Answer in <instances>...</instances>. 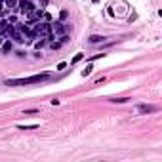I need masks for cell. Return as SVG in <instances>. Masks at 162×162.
<instances>
[{"instance_id": "cell-1", "label": "cell", "mask_w": 162, "mask_h": 162, "mask_svg": "<svg viewBox=\"0 0 162 162\" xmlns=\"http://www.w3.org/2000/svg\"><path fill=\"white\" fill-rule=\"evenodd\" d=\"M50 80V74H34V76H29V78H8L6 80V86H31V84H40Z\"/></svg>"}, {"instance_id": "cell-2", "label": "cell", "mask_w": 162, "mask_h": 162, "mask_svg": "<svg viewBox=\"0 0 162 162\" xmlns=\"http://www.w3.org/2000/svg\"><path fill=\"white\" fill-rule=\"evenodd\" d=\"M32 34H34V38H48L50 34H53L52 32V23H34V31H32Z\"/></svg>"}, {"instance_id": "cell-3", "label": "cell", "mask_w": 162, "mask_h": 162, "mask_svg": "<svg viewBox=\"0 0 162 162\" xmlns=\"http://www.w3.org/2000/svg\"><path fill=\"white\" fill-rule=\"evenodd\" d=\"M52 32L55 36H61V34H67L69 32V27L63 21H55V23H52Z\"/></svg>"}, {"instance_id": "cell-4", "label": "cell", "mask_w": 162, "mask_h": 162, "mask_svg": "<svg viewBox=\"0 0 162 162\" xmlns=\"http://www.w3.org/2000/svg\"><path fill=\"white\" fill-rule=\"evenodd\" d=\"M158 107L157 105H137V113L139 115H151V113H157Z\"/></svg>"}, {"instance_id": "cell-5", "label": "cell", "mask_w": 162, "mask_h": 162, "mask_svg": "<svg viewBox=\"0 0 162 162\" xmlns=\"http://www.w3.org/2000/svg\"><path fill=\"white\" fill-rule=\"evenodd\" d=\"M10 29H11V27H10V23H8L6 19L0 21V34H8V32H10Z\"/></svg>"}, {"instance_id": "cell-6", "label": "cell", "mask_w": 162, "mask_h": 162, "mask_svg": "<svg viewBox=\"0 0 162 162\" xmlns=\"http://www.w3.org/2000/svg\"><path fill=\"white\" fill-rule=\"evenodd\" d=\"M38 124H17V130H23V132H29V130H36Z\"/></svg>"}, {"instance_id": "cell-7", "label": "cell", "mask_w": 162, "mask_h": 162, "mask_svg": "<svg viewBox=\"0 0 162 162\" xmlns=\"http://www.w3.org/2000/svg\"><path fill=\"white\" fill-rule=\"evenodd\" d=\"M103 40H105V36H99V34H92V36L88 38L90 44H99V42H103Z\"/></svg>"}, {"instance_id": "cell-8", "label": "cell", "mask_w": 162, "mask_h": 162, "mask_svg": "<svg viewBox=\"0 0 162 162\" xmlns=\"http://www.w3.org/2000/svg\"><path fill=\"white\" fill-rule=\"evenodd\" d=\"M10 52H11V42L10 40L2 42V53H10Z\"/></svg>"}, {"instance_id": "cell-9", "label": "cell", "mask_w": 162, "mask_h": 162, "mask_svg": "<svg viewBox=\"0 0 162 162\" xmlns=\"http://www.w3.org/2000/svg\"><path fill=\"white\" fill-rule=\"evenodd\" d=\"M113 103H126V101H132L130 97H111Z\"/></svg>"}, {"instance_id": "cell-10", "label": "cell", "mask_w": 162, "mask_h": 162, "mask_svg": "<svg viewBox=\"0 0 162 162\" xmlns=\"http://www.w3.org/2000/svg\"><path fill=\"white\" fill-rule=\"evenodd\" d=\"M50 48L52 50H59L61 48V42H50Z\"/></svg>"}, {"instance_id": "cell-11", "label": "cell", "mask_w": 162, "mask_h": 162, "mask_svg": "<svg viewBox=\"0 0 162 162\" xmlns=\"http://www.w3.org/2000/svg\"><path fill=\"white\" fill-rule=\"evenodd\" d=\"M92 71H94V69H92V65H88V67H86V69L82 71V76H88V74L92 73Z\"/></svg>"}, {"instance_id": "cell-12", "label": "cell", "mask_w": 162, "mask_h": 162, "mask_svg": "<svg viewBox=\"0 0 162 162\" xmlns=\"http://www.w3.org/2000/svg\"><path fill=\"white\" fill-rule=\"evenodd\" d=\"M84 57V53H76V55H74V57H73V63H78L80 61V59H82Z\"/></svg>"}, {"instance_id": "cell-13", "label": "cell", "mask_w": 162, "mask_h": 162, "mask_svg": "<svg viewBox=\"0 0 162 162\" xmlns=\"http://www.w3.org/2000/svg\"><path fill=\"white\" fill-rule=\"evenodd\" d=\"M38 109H25V115H36Z\"/></svg>"}, {"instance_id": "cell-14", "label": "cell", "mask_w": 162, "mask_h": 162, "mask_svg": "<svg viewBox=\"0 0 162 162\" xmlns=\"http://www.w3.org/2000/svg\"><path fill=\"white\" fill-rule=\"evenodd\" d=\"M59 17H61V21L67 19V17H69V11H67V10H61V16H59Z\"/></svg>"}, {"instance_id": "cell-15", "label": "cell", "mask_w": 162, "mask_h": 162, "mask_svg": "<svg viewBox=\"0 0 162 162\" xmlns=\"http://www.w3.org/2000/svg\"><path fill=\"white\" fill-rule=\"evenodd\" d=\"M42 46H46V40H44V38H40V42H36V48H38V50H40Z\"/></svg>"}, {"instance_id": "cell-16", "label": "cell", "mask_w": 162, "mask_h": 162, "mask_svg": "<svg viewBox=\"0 0 162 162\" xmlns=\"http://www.w3.org/2000/svg\"><path fill=\"white\" fill-rule=\"evenodd\" d=\"M99 57H103V53H97V55H92V57H90V61H94V59H99Z\"/></svg>"}, {"instance_id": "cell-17", "label": "cell", "mask_w": 162, "mask_h": 162, "mask_svg": "<svg viewBox=\"0 0 162 162\" xmlns=\"http://www.w3.org/2000/svg\"><path fill=\"white\" fill-rule=\"evenodd\" d=\"M65 67H67V63H59V65H57V69H59V71H63Z\"/></svg>"}, {"instance_id": "cell-18", "label": "cell", "mask_w": 162, "mask_h": 162, "mask_svg": "<svg viewBox=\"0 0 162 162\" xmlns=\"http://www.w3.org/2000/svg\"><path fill=\"white\" fill-rule=\"evenodd\" d=\"M92 2H94V4H97V2H99V0H92Z\"/></svg>"}, {"instance_id": "cell-19", "label": "cell", "mask_w": 162, "mask_h": 162, "mask_svg": "<svg viewBox=\"0 0 162 162\" xmlns=\"http://www.w3.org/2000/svg\"><path fill=\"white\" fill-rule=\"evenodd\" d=\"M2 42H4V40H2V36H0V46H2Z\"/></svg>"}]
</instances>
